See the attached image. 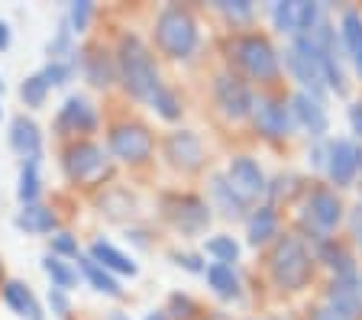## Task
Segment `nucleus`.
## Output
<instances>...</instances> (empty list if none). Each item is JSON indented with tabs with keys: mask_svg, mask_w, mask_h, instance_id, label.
Returning <instances> with one entry per match:
<instances>
[{
	"mask_svg": "<svg viewBox=\"0 0 362 320\" xmlns=\"http://www.w3.org/2000/svg\"><path fill=\"white\" fill-rule=\"evenodd\" d=\"M88 256L98 262L100 268H107L110 275H129V278H133V275L139 272V266L129 259L127 252H120L113 243H107V239H94L90 249H88Z\"/></svg>",
	"mask_w": 362,
	"mask_h": 320,
	"instance_id": "nucleus-20",
	"label": "nucleus"
},
{
	"mask_svg": "<svg viewBox=\"0 0 362 320\" xmlns=\"http://www.w3.org/2000/svg\"><path fill=\"white\" fill-rule=\"evenodd\" d=\"M49 307H52L55 317H68V314H71V301H68V291L49 288Z\"/></svg>",
	"mask_w": 362,
	"mask_h": 320,
	"instance_id": "nucleus-40",
	"label": "nucleus"
},
{
	"mask_svg": "<svg viewBox=\"0 0 362 320\" xmlns=\"http://www.w3.org/2000/svg\"><path fill=\"white\" fill-rule=\"evenodd\" d=\"M207 282H211V288L217 291L220 297H226V301H233V297H240V278H236L233 266H220V262H214V266H207Z\"/></svg>",
	"mask_w": 362,
	"mask_h": 320,
	"instance_id": "nucleus-28",
	"label": "nucleus"
},
{
	"mask_svg": "<svg viewBox=\"0 0 362 320\" xmlns=\"http://www.w3.org/2000/svg\"><path fill=\"white\" fill-rule=\"evenodd\" d=\"M146 320H168V314L165 311H152V314H146Z\"/></svg>",
	"mask_w": 362,
	"mask_h": 320,
	"instance_id": "nucleus-45",
	"label": "nucleus"
},
{
	"mask_svg": "<svg viewBox=\"0 0 362 320\" xmlns=\"http://www.w3.org/2000/svg\"><path fill=\"white\" fill-rule=\"evenodd\" d=\"M20 97H23V104L33 107V110H39V107L45 104V97H49V88L42 84L39 71H36V75H30V78H23V84H20Z\"/></svg>",
	"mask_w": 362,
	"mask_h": 320,
	"instance_id": "nucleus-34",
	"label": "nucleus"
},
{
	"mask_svg": "<svg viewBox=\"0 0 362 320\" xmlns=\"http://www.w3.org/2000/svg\"><path fill=\"white\" fill-rule=\"evenodd\" d=\"M98 110L90 107L88 97H81V94H71V97L62 104L59 117H55V130L62 133V136H71V133H94L98 130Z\"/></svg>",
	"mask_w": 362,
	"mask_h": 320,
	"instance_id": "nucleus-11",
	"label": "nucleus"
},
{
	"mask_svg": "<svg viewBox=\"0 0 362 320\" xmlns=\"http://www.w3.org/2000/svg\"><path fill=\"white\" fill-rule=\"evenodd\" d=\"M349 120H353V130L362 136V104H353V110H349Z\"/></svg>",
	"mask_w": 362,
	"mask_h": 320,
	"instance_id": "nucleus-44",
	"label": "nucleus"
},
{
	"mask_svg": "<svg viewBox=\"0 0 362 320\" xmlns=\"http://www.w3.org/2000/svg\"><path fill=\"white\" fill-rule=\"evenodd\" d=\"M90 16H94V4H90V0H75V4H68L65 23H68V30L78 36V32H84L90 26Z\"/></svg>",
	"mask_w": 362,
	"mask_h": 320,
	"instance_id": "nucleus-35",
	"label": "nucleus"
},
{
	"mask_svg": "<svg viewBox=\"0 0 362 320\" xmlns=\"http://www.w3.org/2000/svg\"><path fill=\"white\" fill-rule=\"evenodd\" d=\"M204 249H207V256H214L220 266H230V262L240 259V246H236L233 237H214V239H207Z\"/></svg>",
	"mask_w": 362,
	"mask_h": 320,
	"instance_id": "nucleus-33",
	"label": "nucleus"
},
{
	"mask_svg": "<svg viewBox=\"0 0 362 320\" xmlns=\"http://www.w3.org/2000/svg\"><path fill=\"white\" fill-rule=\"evenodd\" d=\"M10 149H13L23 162L42 155V130L36 126L33 117L20 114V117L10 120Z\"/></svg>",
	"mask_w": 362,
	"mask_h": 320,
	"instance_id": "nucleus-16",
	"label": "nucleus"
},
{
	"mask_svg": "<svg viewBox=\"0 0 362 320\" xmlns=\"http://www.w3.org/2000/svg\"><path fill=\"white\" fill-rule=\"evenodd\" d=\"M226 182H230V188H233L246 204L269 191L262 168L249 159V155H236V159H230V165H226Z\"/></svg>",
	"mask_w": 362,
	"mask_h": 320,
	"instance_id": "nucleus-10",
	"label": "nucleus"
},
{
	"mask_svg": "<svg viewBox=\"0 0 362 320\" xmlns=\"http://www.w3.org/2000/svg\"><path fill=\"white\" fill-rule=\"evenodd\" d=\"M49 246H52V256H59V259H78L81 256L78 239L71 233H65V230H55L52 237H49Z\"/></svg>",
	"mask_w": 362,
	"mask_h": 320,
	"instance_id": "nucleus-37",
	"label": "nucleus"
},
{
	"mask_svg": "<svg viewBox=\"0 0 362 320\" xmlns=\"http://www.w3.org/2000/svg\"><path fill=\"white\" fill-rule=\"evenodd\" d=\"M78 65H81L88 84L94 88H110L117 81V61L110 59V52L100 46H88L81 55H78Z\"/></svg>",
	"mask_w": 362,
	"mask_h": 320,
	"instance_id": "nucleus-18",
	"label": "nucleus"
},
{
	"mask_svg": "<svg viewBox=\"0 0 362 320\" xmlns=\"http://www.w3.org/2000/svg\"><path fill=\"white\" fill-rule=\"evenodd\" d=\"M42 272H45V278L52 282V288H59V291H71L78 285V268H71L65 259H59L52 252L42 259Z\"/></svg>",
	"mask_w": 362,
	"mask_h": 320,
	"instance_id": "nucleus-27",
	"label": "nucleus"
},
{
	"mask_svg": "<svg viewBox=\"0 0 362 320\" xmlns=\"http://www.w3.org/2000/svg\"><path fill=\"white\" fill-rule=\"evenodd\" d=\"M310 320H359V317H353V314H346V311H339V307L327 304V307H317Z\"/></svg>",
	"mask_w": 362,
	"mask_h": 320,
	"instance_id": "nucleus-41",
	"label": "nucleus"
},
{
	"mask_svg": "<svg viewBox=\"0 0 362 320\" xmlns=\"http://www.w3.org/2000/svg\"><path fill=\"white\" fill-rule=\"evenodd\" d=\"M162 207H165V217L185 237H197L211 223V207L204 204L201 198H194V194H168Z\"/></svg>",
	"mask_w": 362,
	"mask_h": 320,
	"instance_id": "nucleus-7",
	"label": "nucleus"
},
{
	"mask_svg": "<svg viewBox=\"0 0 362 320\" xmlns=\"http://www.w3.org/2000/svg\"><path fill=\"white\" fill-rule=\"evenodd\" d=\"M0 275H4V266H0Z\"/></svg>",
	"mask_w": 362,
	"mask_h": 320,
	"instance_id": "nucleus-50",
	"label": "nucleus"
},
{
	"mask_svg": "<svg viewBox=\"0 0 362 320\" xmlns=\"http://www.w3.org/2000/svg\"><path fill=\"white\" fill-rule=\"evenodd\" d=\"M113 61H117V81L123 84V91L129 97L149 104L156 97V91L162 88V78H158V69L143 39L127 32L120 39V46H117V59Z\"/></svg>",
	"mask_w": 362,
	"mask_h": 320,
	"instance_id": "nucleus-1",
	"label": "nucleus"
},
{
	"mask_svg": "<svg viewBox=\"0 0 362 320\" xmlns=\"http://www.w3.org/2000/svg\"><path fill=\"white\" fill-rule=\"evenodd\" d=\"M211 194H214V204H217V211H223L226 217H243L246 213V201L236 194L233 188H230V182H226V175H214L211 178Z\"/></svg>",
	"mask_w": 362,
	"mask_h": 320,
	"instance_id": "nucleus-24",
	"label": "nucleus"
},
{
	"mask_svg": "<svg viewBox=\"0 0 362 320\" xmlns=\"http://www.w3.org/2000/svg\"><path fill=\"white\" fill-rule=\"evenodd\" d=\"M165 159L181 172H194L204 162V146L191 130H175L165 136Z\"/></svg>",
	"mask_w": 362,
	"mask_h": 320,
	"instance_id": "nucleus-14",
	"label": "nucleus"
},
{
	"mask_svg": "<svg viewBox=\"0 0 362 320\" xmlns=\"http://www.w3.org/2000/svg\"><path fill=\"white\" fill-rule=\"evenodd\" d=\"M62 165H65V175L75 184H90L100 175H107V153L98 143H75L68 146Z\"/></svg>",
	"mask_w": 362,
	"mask_h": 320,
	"instance_id": "nucleus-6",
	"label": "nucleus"
},
{
	"mask_svg": "<svg viewBox=\"0 0 362 320\" xmlns=\"http://www.w3.org/2000/svg\"><path fill=\"white\" fill-rule=\"evenodd\" d=\"M359 165H362V153H359Z\"/></svg>",
	"mask_w": 362,
	"mask_h": 320,
	"instance_id": "nucleus-49",
	"label": "nucleus"
},
{
	"mask_svg": "<svg viewBox=\"0 0 362 320\" xmlns=\"http://www.w3.org/2000/svg\"><path fill=\"white\" fill-rule=\"evenodd\" d=\"M78 275H81L84 282L98 291V295H107V297H120L123 295L120 282H117L107 268H100L98 262L90 259V256H78Z\"/></svg>",
	"mask_w": 362,
	"mask_h": 320,
	"instance_id": "nucleus-23",
	"label": "nucleus"
},
{
	"mask_svg": "<svg viewBox=\"0 0 362 320\" xmlns=\"http://www.w3.org/2000/svg\"><path fill=\"white\" fill-rule=\"evenodd\" d=\"M252 123H256V133H262L265 139H281L288 136V130H291V110H288L285 104H279V100L272 97H259L252 100Z\"/></svg>",
	"mask_w": 362,
	"mask_h": 320,
	"instance_id": "nucleus-12",
	"label": "nucleus"
},
{
	"mask_svg": "<svg viewBox=\"0 0 362 320\" xmlns=\"http://www.w3.org/2000/svg\"><path fill=\"white\" fill-rule=\"evenodd\" d=\"M320 256H324L327 266H330L337 275H349V272H356V268H353V259H349V252L343 249V246L320 243Z\"/></svg>",
	"mask_w": 362,
	"mask_h": 320,
	"instance_id": "nucleus-36",
	"label": "nucleus"
},
{
	"mask_svg": "<svg viewBox=\"0 0 362 320\" xmlns=\"http://www.w3.org/2000/svg\"><path fill=\"white\" fill-rule=\"evenodd\" d=\"M45 55H49V61H71V59H75V32L68 30L65 20L59 23V32L49 39Z\"/></svg>",
	"mask_w": 362,
	"mask_h": 320,
	"instance_id": "nucleus-29",
	"label": "nucleus"
},
{
	"mask_svg": "<svg viewBox=\"0 0 362 320\" xmlns=\"http://www.w3.org/2000/svg\"><path fill=\"white\" fill-rule=\"evenodd\" d=\"M107 320H129V317L123 311H110V317H107Z\"/></svg>",
	"mask_w": 362,
	"mask_h": 320,
	"instance_id": "nucleus-46",
	"label": "nucleus"
},
{
	"mask_svg": "<svg viewBox=\"0 0 362 320\" xmlns=\"http://www.w3.org/2000/svg\"><path fill=\"white\" fill-rule=\"evenodd\" d=\"M272 275L285 291H298L310 278V252L298 237H281L272 252Z\"/></svg>",
	"mask_w": 362,
	"mask_h": 320,
	"instance_id": "nucleus-3",
	"label": "nucleus"
},
{
	"mask_svg": "<svg viewBox=\"0 0 362 320\" xmlns=\"http://www.w3.org/2000/svg\"><path fill=\"white\" fill-rule=\"evenodd\" d=\"M168 314L178 320H191L194 317V301L188 295H172L168 297Z\"/></svg>",
	"mask_w": 362,
	"mask_h": 320,
	"instance_id": "nucleus-38",
	"label": "nucleus"
},
{
	"mask_svg": "<svg viewBox=\"0 0 362 320\" xmlns=\"http://www.w3.org/2000/svg\"><path fill=\"white\" fill-rule=\"evenodd\" d=\"M233 59L243 65L249 78H256V81H279V52L272 49V42L265 36H256V32H249V36H236L233 46H230Z\"/></svg>",
	"mask_w": 362,
	"mask_h": 320,
	"instance_id": "nucleus-4",
	"label": "nucleus"
},
{
	"mask_svg": "<svg viewBox=\"0 0 362 320\" xmlns=\"http://www.w3.org/2000/svg\"><path fill=\"white\" fill-rule=\"evenodd\" d=\"M214 94H217L223 117H230V120H243L252 114V94H249L246 81H240L236 75H220L214 84Z\"/></svg>",
	"mask_w": 362,
	"mask_h": 320,
	"instance_id": "nucleus-13",
	"label": "nucleus"
},
{
	"mask_svg": "<svg viewBox=\"0 0 362 320\" xmlns=\"http://www.w3.org/2000/svg\"><path fill=\"white\" fill-rule=\"evenodd\" d=\"M149 107L156 110L158 117H162V120H168V123L178 120V117H181V100H178V94L168 91L165 84H162V88L156 91V97L149 100Z\"/></svg>",
	"mask_w": 362,
	"mask_h": 320,
	"instance_id": "nucleus-32",
	"label": "nucleus"
},
{
	"mask_svg": "<svg viewBox=\"0 0 362 320\" xmlns=\"http://www.w3.org/2000/svg\"><path fill=\"white\" fill-rule=\"evenodd\" d=\"M4 304H7L10 311H13L16 317H23V320H45L36 295L30 291V285L16 282V278H10V282L4 285Z\"/></svg>",
	"mask_w": 362,
	"mask_h": 320,
	"instance_id": "nucleus-21",
	"label": "nucleus"
},
{
	"mask_svg": "<svg viewBox=\"0 0 362 320\" xmlns=\"http://www.w3.org/2000/svg\"><path fill=\"white\" fill-rule=\"evenodd\" d=\"M107 146H110V155L117 162L143 165V162L152 155V149H156V139H152V133L146 130L143 123H117L110 130Z\"/></svg>",
	"mask_w": 362,
	"mask_h": 320,
	"instance_id": "nucleus-5",
	"label": "nucleus"
},
{
	"mask_svg": "<svg viewBox=\"0 0 362 320\" xmlns=\"http://www.w3.org/2000/svg\"><path fill=\"white\" fill-rule=\"evenodd\" d=\"M356 69H359V75H362V55H359V59H356Z\"/></svg>",
	"mask_w": 362,
	"mask_h": 320,
	"instance_id": "nucleus-47",
	"label": "nucleus"
},
{
	"mask_svg": "<svg viewBox=\"0 0 362 320\" xmlns=\"http://www.w3.org/2000/svg\"><path fill=\"white\" fill-rule=\"evenodd\" d=\"M156 46L168 59H188L197 49V23L191 10L185 7H165L156 16Z\"/></svg>",
	"mask_w": 362,
	"mask_h": 320,
	"instance_id": "nucleus-2",
	"label": "nucleus"
},
{
	"mask_svg": "<svg viewBox=\"0 0 362 320\" xmlns=\"http://www.w3.org/2000/svg\"><path fill=\"white\" fill-rule=\"evenodd\" d=\"M272 20L281 32L288 36H308V32L317 30L320 23V7L310 4V0H285V4H275L272 7Z\"/></svg>",
	"mask_w": 362,
	"mask_h": 320,
	"instance_id": "nucleus-8",
	"label": "nucleus"
},
{
	"mask_svg": "<svg viewBox=\"0 0 362 320\" xmlns=\"http://www.w3.org/2000/svg\"><path fill=\"white\" fill-rule=\"evenodd\" d=\"M343 42H346L349 55L359 59L362 55V13H356V10L343 13Z\"/></svg>",
	"mask_w": 362,
	"mask_h": 320,
	"instance_id": "nucleus-31",
	"label": "nucleus"
},
{
	"mask_svg": "<svg viewBox=\"0 0 362 320\" xmlns=\"http://www.w3.org/2000/svg\"><path fill=\"white\" fill-rule=\"evenodd\" d=\"M220 10H223L230 20H249V16H252V4H249V0H223Z\"/></svg>",
	"mask_w": 362,
	"mask_h": 320,
	"instance_id": "nucleus-39",
	"label": "nucleus"
},
{
	"mask_svg": "<svg viewBox=\"0 0 362 320\" xmlns=\"http://www.w3.org/2000/svg\"><path fill=\"white\" fill-rule=\"evenodd\" d=\"M16 227L33 233V237H45V233H55L59 217H55L52 207H45V204H26L16 213Z\"/></svg>",
	"mask_w": 362,
	"mask_h": 320,
	"instance_id": "nucleus-22",
	"label": "nucleus"
},
{
	"mask_svg": "<svg viewBox=\"0 0 362 320\" xmlns=\"http://www.w3.org/2000/svg\"><path fill=\"white\" fill-rule=\"evenodd\" d=\"M10 42H13V30H10L7 20H0V52H7Z\"/></svg>",
	"mask_w": 362,
	"mask_h": 320,
	"instance_id": "nucleus-43",
	"label": "nucleus"
},
{
	"mask_svg": "<svg viewBox=\"0 0 362 320\" xmlns=\"http://www.w3.org/2000/svg\"><path fill=\"white\" fill-rule=\"evenodd\" d=\"M75 71H78V55L71 61H45V69L39 71V78H42V84L52 91V88H62V84L71 81Z\"/></svg>",
	"mask_w": 362,
	"mask_h": 320,
	"instance_id": "nucleus-30",
	"label": "nucleus"
},
{
	"mask_svg": "<svg viewBox=\"0 0 362 320\" xmlns=\"http://www.w3.org/2000/svg\"><path fill=\"white\" fill-rule=\"evenodd\" d=\"M175 262H178V266H185L188 272H207V266H204L197 256H175Z\"/></svg>",
	"mask_w": 362,
	"mask_h": 320,
	"instance_id": "nucleus-42",
	"label": "nucleus"
},
{
	"mask_svg": "<svg viewBox=\"0 0 362 320\" xmlns=\"http://www.w3.org/2000/svg\"><path fill=\"white\" fill-rule=\"evenodd\" d=\"M4 91H7V84H4V78H0V94H4Z\"/></svg>",
	"mask_w": 362,
	"mask_h": 320,
	"instance_id": "nucleus-48",
	"label": "nucleus"
},
{
	"mask_svg": "<svg viewBox=\"0 0 362 320\" xmlns=\"http://www.w3.org/2000/svg\"><path fill=\"white\" fill-rule=\"evenodd\" d=\"M275 233H279V213L272 211V207H259V211L249 217V243L252 246L269 243Z\"/></svg>",
	"mask_w": 362,
	"mask_h": 320,
	"instance_id": "nucleus-26",
	"label": "nucleus"
},
{
	"mask_svg": "<svg viewBox=\"0 0 362 320\" xmlns=\"http://www.w3.org/2000/svg\"><path fill=\"white\" fill-rule=\"evenodd\" d=\"M291 117L301 123V126H304V130H308L314 139H320V136L327 133V126H330V120H327V110H324V100L314 97V94H308V91L294 94V100H291Z\"/></svg>",
	"mask_w": 362,
	"mask_h": 320,
	"instance_id": "nucleus-17",
	"label": "nucleus"
},
{
	"mask_svg": "<svg viewBox=\"0 0 362 320\" xmlns=\"http://www.w3.org/2000/svg\"><path fill=\"white\" fill-rule=\"evenodd\" d=\"M39 191H42V178H39V159H26L20 165V178H16V198L20 204H36Z\"/></svg>",
	"mask_w": 362,
	"mask_h": 320,
	"instance_id": "nucleus-25",
	"label": "nucleus"
},
{
	"mask_svg": "<svg viewBox=\"0 0 362 320\" xmlns=\"http://www.w3.org/2000/svg\"><path fill=\"white\" fill-rule=\"evenodd\" d=\"M339 217H343V207H339V198L330 188L310 191L308 204H304V220L317 227V239H320V243H324V237L339 223Z\"/></svg>",
	"mask_w": 362,
	"mask_h": 320,
	"instance_id": "nucleus-9",
	"label": "nucleus"
},
{
	"mask_svg": "<svg viewBox=\"0 0 362 320\" xmlns=\"http://www.w3.org/2000/svg\"><path fill=\"white\" fill-rule=\"evenodd\" d=\"M0 117H4V110H0Z\"/></svg>",
	"mask_w": 362,
	"mask_h": 320,
	"instance_id": "nucleus-51",
	"label": "nucleus"
},
{
	"mask_svg": "<svg viewBox=\"0 0 362 320\" xmlns=\"http://www.w3.org/2000/svg\"><path fill=\"white\" fill-rule=\"evenodd\" d=\"M356 168H359V149H356L349 139H333V143L327 146V172H330L333 184H337V188L353 184Z\"/></svg>",
	"mask_w": 362,
	"mask_h": 320,
	"instance_id": "nucleus-15",
	"label": "nucleus"
},
{
	"mask_svg": "<svg viewBox=\"0 0 362 320\" xmlns=\"http://www.w3.org/2000/svg\"><path fill=\"white\" fill-rule=\"evenodd\" d=\"M330 304L339 311L359 317L362 314V275L349 272V275H337L330 285Z\"/></svg>",
	"mask_w": 362,
	"mask_h": 320,
	"instance_id": "nucleus-19",
	"label": "nucleus"
}]
</instances>
